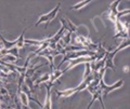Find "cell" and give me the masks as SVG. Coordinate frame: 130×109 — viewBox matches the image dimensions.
Returning a JSON list of instances; mask_svg holds the SVG:
<instances>
[{"label":"cell","mask_w":130,"mask_h":109,"mask_svg":"<svg viewBox=\"0 0 130 109\" xmlns=\"http://www.w3.org/2000/svg\"><path fill=\"white\" fill-rule=\"evenodd\" d=\"M0 59H1L3 63H6V64H10V65H11V64L15 63L19 58H18V57H15V56H13V55L5 54V55H2L1 57H0Z\"/></svg>","instance_id":"5"},{"label":"cell","mask_w":130,"mask_h":109,"mask_svg":"<svg viewBox=\"0 0 130 109\" xmlns=\"http://www.w3.org/2000/svg\"><path fill=\"white\" fill-rule=\"evenodd\" d=\"M47 22H48L47 14H41V15L39 16L38 21L36 22V26H39V24H41V23H46V24H47Z\"/></svg>","instance_id":"10"},{"label":"cell","mask_w":130,"mask_h":109,"mask_svg":"<svg viewBox=\"0 0 130 109\" xmlns=\"http://www.w3.org/2000/svg\"><path fill=\"white\" fill-rule=\"evenodd\" d=\"M91 65L90 63H85V74H84V79H86L89 75H91Z\"/></svg>","instance_id":"8"},{"label":"cell","mask_w":130,"mask_h":109,"mask_svg":"<svg viewBox=\"0 0 130 109\" xmlns=\"http://www.w3.org/2000/svg\"><path fill=\"white\" fill-rule=\"evenodd\" d=\"M20 97H21V103L26 107H29V97L24 91H20Z\"/></svg>","instance_id":"6"},{"label":"cell","mask_w":130,"mask_h":109,"mask_svg":"<svg viewBox=\"0 0 130 109\" xmlns=\"http://www.w3.org/2000/svg\"><path fill=\"white\" fill-rule=\"evenodd\" d=\"M89 3H91L90 0H85V1H80V2H78V3H76L75 6L71 7V10H75V11H77V10H80L81 8L86 7L87 5H89Z\"/></svg>","instance_id":"7"},{"label":"cell","mask_w":130,"mask_h":109,"mask_svg":"<svg viewBox=\"0 0 130 109\" xmlns=\"http://www.w3.org/2000/svg\"><path fill=\"white\" fill-rule=\"evenodd\" d=\"M124 72H125V74H128V72H129V66L128 65L124 66Z\"/></svg>","instance_id":"11"},{"label":"cell","mask_w":130,"mask_h":109,"mask_svg":"<svg viewBox=\"0 0 130 109\" xmlns=\"http://www.w3.org/2000/svg\"><path fill=\"white\" fill-rule=\"evenodd\" d=\"M60 9H61V3L59 2L58 3V6H56L54 9H52L50 12H49V13L47 14V17H48V22H47V24H46V27L48 26V24L49 23H51L52 21H53V19L55 18V16H56V14L59 13V11H60Z\"/></svg>","instance_id":"3"},{"label":"cell","mask_w":130,"mask_h":109,"mask_svg":"<svg viewBox=\"0 0 130 109\" xmlns=\"http://www.w3.org/2000/svg\"><path fill=\"white\" fill-rule=\"evenodd\" d=\"M55 92L58 97H68V96H71L73 94H76V88L68 89V90H65V91H55Z\"/></svg>","instance_id":"4"},{"label":"cell","mask_w":130,"mask_h":109,"mask_svg":"<svg viewBox=\"0 0 130 109\" xmlns=\"http://www.w3.org/2000/svg\"><path fill=\"white\" fill-rule=\"evenodd\" d=\"M130 46V41L129 40H124V41H121V43L119 44V47L117 48L116 50L114 51H109L107 52L106 54H105V68H112L113 70H115V67H114V57H115V55L118 53L119 51L126 49V48H128Z\"/></svg>","instance_id":"1"},{"label":"cell","mask_w":130,"mask_h":109,"mask_svg":"<svg viewBox=\"0 0 130 109\" xmlns=\"http://www.w3.org/2000/svg\"><path fill=\"white\" fill-rule=\"evenodd\" d=\"M50 80V74H43L40 78L36 81V84H39V83H43V82H47Z\"/></svg>","instance_id":"9"},{"label":"cell","mask_w":130,"mask_h":109,"mask_svg":"<svg viewBox=\"0 0 130 109\" xmlns=\"http://www.w3.org/2000/svg\"><path fill=\"white\" fill-rule=\"evenodd\" d=\"M93 60V57L92 56H84V57H78V58H75V59H71L70 60V65H68L66 68H65L64 70H62L63 71V74H65L66 71H68L70 69H72V68H74L75 66H77V65H79V64H81V63H91Z\"/></svg>","instance_id":"2"}]
</instances>
